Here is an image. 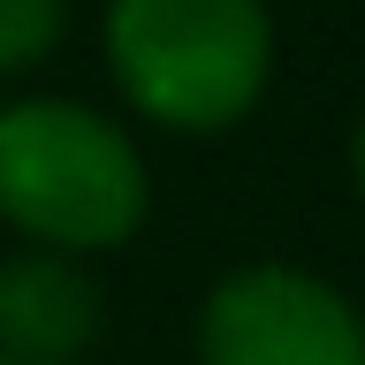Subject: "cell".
Returning <instances> with one entry per match:
<instances>
[{
    "instance_id": "obj_1",
    "label": "cell",
    "mask_w": 365,
    "mask_h": 365,
    "mask_svg": "<svg viewBox=\"0 0 365 365\" xmlns=\"http://www.w3.org/2000/svg\"><path fill=\"white\" fill-rule=\"evenodd\" d=\"M114 84L160 130H228L259 107L274 23L259 0H107Z\"/></svg>"
},
{
    "instance_id": "obj_2",
    "label": "cell",
    "mask_w": 365,
    "mask_h": 365,
    "mask_svg": "<svg viewBox=\"0 0 365 365\" xmlns=\"http://www.w3.org/2000/svg\"><path fill=\"white\" fill-rule=\"evenodd\" d=\"M145 160L76 99L0 107V213L46 251H114L145 221Z\"/></svg>"
},
{
    "instance_id": "obj_3",
    "label": "cell",
    "mask_w": 365,
    "mask_h": 365,
    "mask_svg": "<svg viewBox=\"0 0 365 365\" xmlns=\"http://www.w3.org/2000/svg\"><path fill=\"white\" fill-rule=\"evenodd\" d=\"M205 365H365V319L350 297L297 267H244L198 312Z\"/></svg>"
},
{
    "instance_id": "obj_4",
    "label": "cell",
    "mask_w": 365,
    "mask_h": 365,
    "mask_svg": "<svg viewBox=\"0 0 365 365\" xmlns=\"http://www.w3.org/2000/svg\"><path fill=\"white\" fill-rule=\"evenodd\" d=\"M107 327L99 282L76 251H16L0 267V358L8 365H76Z\"/></svg>"
},
{
    "instance_id": "obj_5",
    "label": "cell",
    "mask_w": 365,
    "mask_h": 365,
    "mask_svg": "<svg viewBox=\"0 0 365 365\" xmlns=\"http://www.w3.org/2000/svg\"><path fill=\"white\" fill-rule=\"evenodd\" d=\"M68 31V0H0V76L38 68Z\"/></svg>"
},
{
    "instance_id": "obj_6",
    "label": "cell",
    "mask_w": 365,
    "mask_h": 365,
    "mask_svg": "<svg viewBox=\"0 0 365 365\" xmlns=\"http://www.w3.org/2000/svg\"><path fill=\"white\" fill-rule=\"evenodd\" d=\"M350 168H358V190H365V122H358V137H350Z\"/></svg>"
},
{
    "instance_id": "obj_7",
    "label": "cell",
    "mask_w": 365,
    "mask_h": 365,
    "mask_svg": "<svg viewBox=\"0 0 365 365\" xmlns=\"http://www.w3.org/2000/svg\"><path fill=\"white\" fill-rule=\"evenodd\" d=\"M0 365H8V358H0Z\"/></svg>"
}]
</instances>
